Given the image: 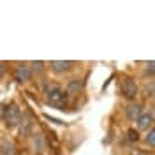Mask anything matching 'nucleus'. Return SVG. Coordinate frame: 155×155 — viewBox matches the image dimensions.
I'll return each mask as SVG.
<instances>
[{
	"label": "nucleus",
	"mask_w": 155,
	"mask_h": 155,
	"mask_svg": "<svg viewBox=\"0 0 155 155\" xmlns=\"http://www.w3.org/2000/svg\"><path fill=\"white\" fill-rule=\"evenodd\" d=\"M14 76H16V79H18L19 83H27V81L32 79V71H30L28 65L19 64L18 67H16V71H14Z\"/></svg>",
	"instance_id": "6e6552de"
},
{
	"label": "nucleus",
	"mask_w": 155,
	"mask_h": 155,
	"mask_svg": "<svg viewBox=\"0 0 155 155\" xmlns=\"http://www.w3.org/2000/svg\"><path fill=\"white\" fill-rule=\"evenodd\" d=\"M21 122V113H19V107L16 104H11V106L5 107L4 111V124L7 129H14V127L19 125Z\"/></svg>",
	"instance_id": "f03ea898"
},
{
	"label": "nucleus",
	"mask_w": 155,
	"mask_h": 155,
	"mask_svg": "<svg viewBox=\"0 0 155 155\" xmlns=\"http://www.w3.org/2000/svg\"><path fill=\"white\" fill-rule=\"evenodd\" d=\"M153 71H155V62L153 60H150V62L145 65V74L150 78V79H153Z\"/></svg>",
	"instance_id": "4468645a"
},
{
	"label": "nucleus",
	"mask_w": 155,
	"mask_h": 155,
	"mask_svg": "<svg viewBox=\"0 0 155 155\" xmlns=\"http://www.w3.org/2000/svg\"><path fill=\"white\" fill-rule=\"evenodd\" d=\"M30 71H32V74L35 72V74H41L44 69H46V64L44 62H41V60H37V62H30Z\"/></svg>",
	"instance_id": "ddd939ff"
},
{
	"label": "nucleus",
	"mask_w": 155,
	"mask_h": 155,
	"mask_svg": "<svg viewBox=\"0 0 155 155\" xmlns=\"http://www.w3.org/2000/svg\"><path fill=\"white\" fill-rule=\"evenodd\" d=\"M153 122H155V115L153 111H143L141 115L136 118V130H150L153 129Z\"/></svg>",
	"instance_id": "20e7f679"
},
{
	"label": "nucleus",
	"mask_w": 155,
	"mask_h": 155,
	"mask_svg": "<svg viewBox=\"0 0 155 155\" xmlns=\"http://www.w3.org/2000/svg\"><path fill=\"white\" fill-rule=\"evenodd\" d=\"M72 65H74V62H71V60H51L49 62V69L55 74H65L72 69Z\"/></svg>",
	"instance_id": "39448f33"
},
{
	"label": "nucleus",
	"mask_w": 155,
	"mask_h": 155,
	"mask_svg": "<svg viewBox=\"0 0 155 155\" xmlns=\"http://www.w3.org/2000/svg\"><path fill=\"white\" fill-rule=\"evenodd\" d=\"M143 143H145L146 146H150V148H153L155 146V129L146 130V136L143 137Z\"/></svg>",
	"instance_id": "f8f14e48"
},
{
	"label": "nucleus",
	"mask_w": 155,
	"mask_h": 155,
	"mask_svg": "<svg viewBox=\"0 0 155 155\" xmlns=\"http://www.w3.org/2000/svg\"><path fill=\"white\" fill-rule=\"evenodd\" d=\"M145 95L150 97V99H153V81H150L145 87Z\"/></svg>",
	"instance_id": "2eb2a0df"
},
{
	"label": "nucleus",
	"mask_w": 155,
	"mask_h": 155,
	"mask_svg": "<svg viewBox=\"0 0 155 155\" xmlns=\"http://www.w3.org/2000/svg\"><path fill=\"white\" fill-rule=\"evenodd\" d=\"M4 71H5V64L0 62V74H4Z\"/></svg>",
	"instance_id": "f3484780"
},
{
	"label": "nucleus",
	"mask_w": 155,
	"mask_h": 155,
	"mask_svg": "<svg viewBox=\"0 0 155 155\" xmlns=\"http://www.w3.org/2000/svg\"><path fill=\"white\" fill-rule=\"evenodd\" d=\"M46 101H48L49 106L57 107V109H64L69 104V95L62 87L53 85L46 90Z\"/></svg>",
	"instance_id": "f257e3e1"
},
{
	"label": "nucleus",
	"mask_w": 155,
	"mask_h": 155,
	"mask_svg": "<svg viewBox=\"0 0 155 155\" xmlns=\"http://www.w3.org/2000/svg\"><path fill=\"white\" fill-rule=\"evenodd\" d=\"M120 90H122V95L125 97L127 101H134L136 97H137V83H136V79L132 78H124L122 79V83H120Z\"/></svg>",
	"instance_id": "7ed1b4c3"
},
{
	"label": "nucleus",
	"mask_w": 155,
	"mask_h": 155,
	"mask_svg": "<svg viewBox=\"0 0 155 155\" xmlns=\"http://www.w3.org/2000/svg\"><path fill=\"white\" fill-rule=\"evenodd\" d=\"M81 88H83V83H81V79H71L65 92H67V95H69V97H74V95H78V94L81 92Z\"/></svg>",
	"instance_id": "9d476101"
},
{
	"label": "nucleus",
	"mask_w": 155,
	"mask_h": 155,
	"mask_svg": "<svg viewBox=\"0 0 155 155\" xmlns=\"http://www.w3.org/2000/svg\"><path fill=\"white\" fill-rule=\"evenodd\" d=\"M141 113H143V104H139V102H130L125 107V116H127V120H130V122H136V118Z\"/></svg>",
	"instance_id": "0eeeda50"
},
{
	"label": "nucleus",
	"mask_w": 155,
	"mask_h": 155,
	"mask_svg": "<svg viewBox=\"0 0 155 155\" xmlns=\"http://www.w3.org/2000/svg\"><path fill=\"white\" fill-rule=\"evenodd\" d=\"M19 132H21V136H25V137H28L30 132H32V120L30 118H25V120H21L19 122Z\"/></svg>",
	"instance_id": "9b49d317"
},
{
	"label": "nucleus",
	"mask_w": 155,
	"mask_h": 155,
	"mask_svg": "<svg viewBox=\"0 0 155 155\" xmlns=\"http://www.w3.org/2000/svg\"><path fill=\"white\" fill-rule=\"evenodd\" d=\"M0 155H16V146L11 139L0 141Z\"/></svg>",
	"instance_id": "1a4fd4ad"
},
{
	"label": "nucleus",
	"mask_w": 155,
	"mask_h": 155,
	"mask_svg": "<svg viewBox=\"0 0 155 155\" xmlns=\"http://www.w3.org/2000/svg\"><path fill=\"white\" fill-rule=\"evenodd\" d=\"M32 148H34V153L35 155H42L46 152V139H44V136L41 132L32 134Z\"/></svg>",
	"instance_id": "423d86ee"
},
{
	"label": "nucleus",
	"mask_w": 155,
	"mask_h": 155,
	"mask_svg": "<svg viewBox=\"0 0 155 155\" xmlns=\"http://www.w3.org/2000/svg\"><path fill=\"white\" fill-rule=\"evenodd\" d=\"M129 139H130V141H139V132L134 130V129H130V130H129Z\"/></svg>",
	"instance_id": "dca6fc26"
}]
</instances>
